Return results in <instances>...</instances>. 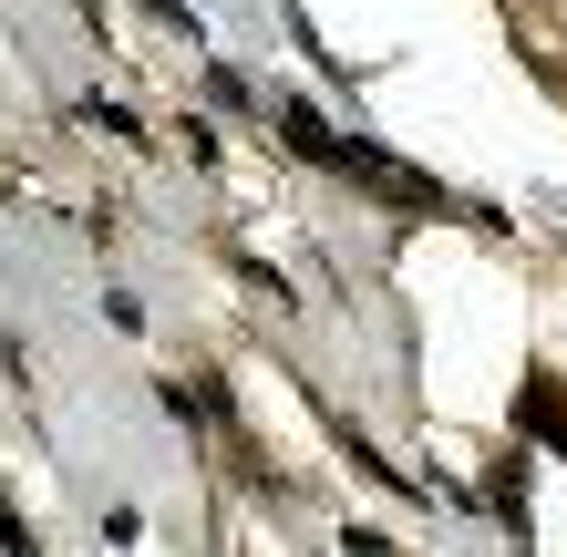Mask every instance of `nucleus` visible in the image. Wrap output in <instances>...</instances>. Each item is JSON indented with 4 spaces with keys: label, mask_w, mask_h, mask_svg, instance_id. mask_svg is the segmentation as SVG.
<instances>
[{
    "label": "nucleus",
    "mask_w": 567,
    "mask_h": 557,
    "mask_svg": "<svg viewBox=\"0 0 567 557\" xmlns=\"http://www.w3.org/2000/svg\"><path fill=\"white\" fill-rule=\"evenodd\" d=\"M516 403H526V434H537V444H557V454H567V392H557L547 372H526V392H516Z\"/></svg>",
    "instance_id": "f257e3e1"
},
{
    "label": "nucleus",
    "mask_w": 567,
    "mask_h": 557,
    "mask_svg": "<svg viewBox=\"0 0 567 557\" xmlns=\"http://www.w3.org/2000/svg\"><path fill=\"white\" fill-rule=\"evenodd\" d=\"M279 135H289L299 155H310V166H330V155H341V135H330V124H320L310 104H289V114H279Z\"/></svg>",
    "instance_id": "f03ea898"
}]
</instances>
